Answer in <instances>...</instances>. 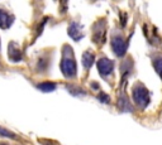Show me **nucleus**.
<instances>
[{
	"mask_svg": "<svg viewBox=\"0 0 162 145\" xmlns=\"http://www.w3.org/2000/svg\"><path fill=\"white\" fill-rule=\"evenodd\" d=\"M133 101L137 106L144 108L150 104V92L142 85H136L133 89Z\"/></svg>",
	"mask_w": 162,
	"mask_h": 145,
	"instance_id": "obj_1",
	"label": "nucleus"
},
{
	"mask_svg": "<svg viewBox=\"0 0 162 145\" xmlns=\"http://www.w3.org/2000/svg\"><path fill=\"white\" fill-rule=\"evenodd\" d=\"M61 71L65 77L67 78H74L76 76L77 67H76V62L74 58H67L65 57L61 62Z\"/></svg>",
	"mask_w": 162,
	"mask_h": 145,
	"instance_id": "obj_2",
	"label": "nucleus"
},
{
	"mask_svg": "<svg viewBox=\"0 0 162 145\" xmlns=\"http://www.w3.org/2000/svg\"><path fill=\"white\" fill-rule=\"evenodd\" d=\"M111 48L118 57H123L128 48V40H125L122 35H115L111 39Z\"/></svg>",
	"mask_w": 162,
	"mask_h": 145,
	"instance_id": "obj_3",
	"label": "nucleus"
},
{
	"mask_svg": "<svg viewBox=\"0 0 162 145\" xmlns=\"http://www.w3.org/2000/svg\"><path fill=\"white\" fill-rule=\"evenodd\" d=\"M96 64H98V71H99L101 76H109L114 69V63L108 58H100Z\"/></svg>",
	"mask_w": 162,
	"mask_h": 145,
	"instance_id": "obj_4",
	"label": "nucleus"
},
{
	"mask_svg": "<svg viewBox=\"0 0 162 145\" xmlns=\"http://www.w3.org/2000/svg\"><path fill=\"white\" fill-rule=\"evenodd\" d=\"M68 35L74 40L79 42L84 37V34H82V27L79 23H77V21H72V23L70 24V27H68Z\"/></svg>",
	"mask_w": 162,
	"mask_h": 145,
	"instance_id": "obj_5",
	"label": "nucleus"
},
{
	"mask_svg": "<svg viewBox=\"0 0 162 145\" xmlns=\"http://www.w3.org/2000/svg\"><path fill=\"white\" fill-rule=\"evenodd\" d=\"M118 107L121 111H124V112H129L132 111V106H131V102L128 97L125 95V91H124V87L121 90V93H119V98H118Z\"/></svg>",
	"mask_w": 162,
	"mask_h": 145,
	"instance_id": "obj_6",
	"label": "nucleus"
},
{
	"mask_svg": "<svg viewBox=\"0 0 162 145\" xmlns=\"http://www.w3.org/2000/svg\"><path fill=\"white\" fill-rule=\"evenodd\" d=\"M13 23V17L8 15V13L0 9V28H9Z\"/></svg>",
	"mask_w": 162,
	"mask_h": 145,
	"instance_id": "obj_7",
	"label": "nucleus"
},
{
	"mask_svg": "<svg viewBox=\"0 0 162 145\" xmlns=\"http://www.w3.org/2000/svg\"><path fill=\"white\" fill-rule=\"evenodd\" d=\"M94 60H95V57H94L93 53L85 52L82 54V64H84V67H85L86 69L91 68V66H93V63H94Z\"/></svg>",
	"mask_w": 162,
	"mask_h": 145,
	"instance_id": "obj_8",
	"label": "nucleus"
},
{
	"mask_svg": "<svg viewBox=\"0 0 162 145\" xmlns=\"http://www.w3.org/2000/svg\"><path fill=\"white\" fill-rule=\"evenodd\" d=\"M37 87H38L41 91H43V92H52V91L56 90V85L52 83V82H43V83H39Z\"/></svg>",
	"mask_w": 162,
	"mask_h": 145,
	"instance_id": "obj_9",
	"label": "nucleus"
},
{
	"mask_svg": "<svg viewBox=\"0 0 162 145\" xmlns=\"http://www.w3.org/2000/svg\"><path fill=\"white\" fill-rule=\"evenodd\" d=\"M153 67L156 69V72L160 75V77L162 78V57H158L153 61Z\"/></svg>",
	"mask_w": 162,
	"mask_h": 145,
	"instance_id": "obj_10",
	"label": "nucleus"
},
{
	"mask_svg": "<svg viewBox=\"0 0 162 145\" xmlns=\"http://www.w3.org/2000/svg\"><path fill=\"white\" fill-rule=\"evenodd\" d=\"M9 56H10V58L14 61V62H18V61H20V58H22V56H20V52L18 49H12L10 47H9Z\"/></svg>",
	"mask_w": 162,
	"mask_h": 145,
	"instance_id": "obj_11",
	"label": "nucleus"
},
{
	"mask_svg": "<svg viewBox=\"0 0 162 145\" xmlns=\"http://www.w3.org/2000/svg\"><path fill=\"white\" fill-rule=\"evenodd\" d=\"M98 100H100V102H103V104H109L110 97H109V95H107V93L100 92L99 95H98Z\"/></svg>",
	"mask_w": 162,
	"mask_h": 145,
	"instance_id": "obj_12",
	"label": "nucleus"
},
{
	"mask_svg": "<svg viewBox=\"0 0 162 145\" xmlns=\"http://www.w3.org/2000/svg\"><path fill=\"white\" fill-rule=\"evenodd\" d=\"M67 89L68 90H74L71 93H74V95H81V93H82V95H84V93H85V92H84V90H81V89H79V87H74V86H67Z\"/></svg>",
	"mask_w": 162,
	"mask_h": 145,
	"instance_id": "obj_13",
	"label": "nucleus"
},
{
	"mask_svg": "<svg viewBox=\"0 0 162 145\" xmlns=\"http://www.w3.org/2000/svg\"><path fill=\"white\" fill-rule=\"evenodd\" d=\"M0 134H2V135H6V136H9V137H14L13 134L8 133V131H6V130H4V129H0Z\"/></svg>",
	"mask_w": 162,
	"mask_h": 145,
	"instance_id": "obj_14",
	"label": "nucleus"
},
{
	"mask_svg": "<svg viewBox=\"0 0 162 145\" xmlns=\"http://www.w3.org/2000/svg\"><path fill=\"white\" fill-rule=\"evenodd\" d=\"M93 87H94V89H98V87H99V86H98L96 83H93Z\"/></svg>",
	"mask_w": 162,
	"mask_h": 145,
	"instance_id": "obj_15",
	"label": "nucleus"
}]
</instances>
